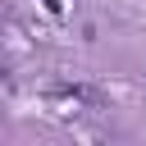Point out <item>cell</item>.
<instances>
[{"instance_id":"obj_1","label":"cell","mask_w":146,"mask_h":146,"mask_svg":"<svg viewBox=\"0 0 146 146\" xmlns=\"http://www.w3.org/2000/svg\"><path fill=\"white\" fill-rule=\"evenodd\" d=\"M41 5H46L50 14H64V0H41Z\"/></svg>"}]
</instances>
